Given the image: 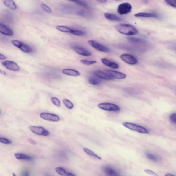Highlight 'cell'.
I'll return each instance as SVG.
<instances>
[{"instance_id": "cell-19", "label": "cell", "mask_w": 176, "mask_h": 176, "mask_svg": "<svg viewBox=\"0 0 176 176\" xmlns=\"http://www.w3.org/2000/svg\"><path fill=\"white\" fill-rule=\"evenodd\" d=\"M104 15L107 19L111 21L120 22L122 21L121 18L112 14L106 12L104 13Z\"/></svg>"}, {"instance_id": "cell-42", "label": "cell", "mask_w": 176, "mask_h": 176, "mask_svg": "<svg viewBox=\"0 0 176 176\" xmlns=\"http://www.w3.org/2000/svg\"><path fill=\"white\" fill-rule=\"evenodd\" d=\"M173 175H174L170 174H167L165 175V176H173Z\"/></svg>"}, {"instance_id": "cell-38", "label": "cell", "mask_w": 176, "mask_h": 176, "mask_svg": "<svg viewBox=\"0 0 176 176\" xmlns=\"http://www.w3.org/2000/svg\"><path fill=\"white\" fill-rule=\"evenodd\" d=\"M6 58H6L5 56L1 54H0V59H1V60H5L6 59Z\"/></svg>"}, {"instance_id": "cell-6", "label": "cell", "mask_w": 176, "mask_h": 176, "mask_svg": "<svg viewBox=\"0 0 176 176\" xmlns=\"http://www.w3.org/2000/svg\"><path fill=\"white\" fill-rule=\"evenodd\" d=\"M29 128L32 133L37 135L47 136L50 135L49 132L43 127L30 126Z\"/></svg>"}, {"instance_id": "cell-13", "label": "cell", "mask_w": 176, "mask_h": 176, "mask_svg": "<svg viewBox=\"0 0 176 176\" xmlns=\"http://www.w3.org/2000/svg\"><path fill=\"white\" fill-rule=\"evenodd\" d=\"M102 169L104 172L108 175L112 176L119 175L118 171L112 167L108 165L104 166Z\"/></svg>"}, {"instance_id": "cell-7", "label": "cell", "mask_w": 176, "mask_h": 176, "mask_svg": "<svg viewBox=\"0 0 176 176\" xmlns=\"http://www.w3.org/2000/svg\"><path fill=\"white\" fill-rule=\"evenodd\" d=\"M120 58L123 61L126 63L131 65H133L137 64L138 62V61L135 56L128 54H122Z\"/></svg>"}, {"instance_id": "cell-36", "label": "cell", "mask_w": 176, "mask_h": 176, "mask_svg": "<svg viewBox=\"0 0 176 176\" xmlns=\"http://www.w3.org/2000/svg\"><path fill=\"white\" fill-rule=\"evenodd\" d=\"M144 172L148 174V175L154 176H158V175L156 173L154 172L151 170H150L149 169H145L144 170Z\"/></svg>"}, {"instance_id": "cell-15", "label": "cell", "mask_w": 176, "mask_h": 176, "mask_svg": "<svg viewBox=\"0 0 176 176\" xmlns=\"http://www.w3.org/2000/svg\"><path fill=\"white\" fill-rule=\"evenodd\" d=\"M94 74L100 79L108 80H112L114 79L110 76L109 75H108L107 73L102 71H96L94 72Z\"/></svg>"}, {"instance_id": "cell-1", "label": "cell", "mask_w": 176, "mask_h": 176, "mask_svg": "<svg viewBox=\"0 0 176 176\" xmlns=\"http://www.w3.org/2000/svg\"><path fill=\"white\" fill-rule=\"evenodd\" d=\"M115 28L121 34L133 35L137 34L138 31L133 25L126 24H120L116 25Z\"/></svg>"}, {"instance_id": "cell-17", "label": "cell", "mask_w": 176, "mask_h": 176, "mask_svg": "<svg viewBox=\"0 0 176 176\" xmlns=\"http://www.w3.org/2000/svg\"><path fill=\"white\" fill-rule=\"evenodd\" d=\"M134 16L136 17L155 18L159 17L158 14L154 13H146V12H140V13L135 14Z\"/></svg>"}, {"instance_id": "cell-18", "label": "cell", "mask_w": 176, "mask_h": 176, "mask_svg": "<svg viewBox=\"0 0 176 176\" xmlns=\"http://www.w3.org/2000/svg\"><path fill=\"white\" fill-rule=\"evenodd\" d=\"M1 1L6 7L10 9L15 10L17 9V6L13 0H1Z\"/></svg>"}, {"instance_id": "cell-5", "label": "cell", "mask_w": 176, "mask_h": 176, "mask_svg": "<svg viewBox=\"0 0 176 176\" xmlns=\"http://www.w3.org/2000/svg\"><path fill=\"white\" fill-rule=\"evenodd\" d=\"M132 9L131 4L128 3H124L119 5L117 8V12L120 15L126 14L130 12Z\"/></svg>"}, {"instance_id": "cell-27", "label": "cell", "mask_w": 176, "mask_h": 176, "mask_svg": "<svg viewBox=\"0 0 176 176\" xmlns=\"http://www.w3.org/2000/svg\"><path fill=\"white\" fill-rule=\"evenodd\" d=\"M56 172L60 175H66L67 172L62 167H56Z\"/></svg>"}, {"instance_id": "cell-31", "label": "cell", "mask_w": 176, "mask_h": 176, "mask_svg": "<svg viewBox=\"0 0 176 176\" xmlns=\"http://www.w3.org/2000/svg\"><path fill=\"white\" fill-rule=\"evenodd\" d=\"M69 1L74 2L78 5L84 6V7H87L88 6L87 4L84 2L80 1V0H69Z\"/></svg>"}, {"instance_id": "cell-24", "label": "cell", "mask_w": 176, "mask_h": 176, "mask_svg": "<svg viewBox=\"0 0 176 176\" xmlns=\"http://www.w3.org/2000/svg\"><path fill=\"white\" fill-rule=\"evenodd\" d=\"M84 151L88 155H89V156L93 157L94 158H95L96 159H98L99 160H101L102 158L101 157L98 156L95 153H94V152L92 151L91 150H89V149L86 148H83Z\"/></svg>"}, {"instance_id": "cell-33", "label": "cell", "mask_w": 176, "mask_h": 176, "mask_svg": "<svg viewBox=\"0 0 176 176\" xmlns=\"http://www.w3.org/2000/svg\"><path fill=\"white\" fill-rule=\"evenodd\" d=\"M165 1L169 5L176 8V0H165Z\"/></svg>"}, {"instance_id": "cell-43", "label": "cell", "mask_w": 176, "mask_h": 176, "mask_svg": "<svg viewBox=\"0 0 176 176\" xmlns=\"http://www.w3.org/2000/svg\"><path fill=\"white\" fill-rule=\"evenodd\" d=\"M13 175L14 176H16V175L15 174H14V173H13Z\"/></svg>"}, {"instance_id": "cell-9", "label": "cell", "mask_w": 176, "mask_h": 176, "mask_svg": "<svg viewBox=\"0 0 176 176\" xmlns=\"http://www.w3.org/2000/svg\"><path fill=\"white\" fill-rule=\"evenodd\" d=\"M40 116L44 120L52 122H58L60 120V117L57 115L48 113H41Z\"/></svg>"}, {"instance_id": "cell-40", "label": "cell", "mask_w": 176, "mask_h": 176, "mask_svg": "<svg viewBox=\"0 0 176 176\" xmlns=\"http://www.w3.org/2000/svg\"><path fill=\"white\" fill-rule=\"evenodd\" d=\"M66 176H75V175L72 173L67 172Z\"/></svg>"}, {"instance_id": "cell-16", "label": "cell", "mask_w": 176, "mask_h": 176, "mask_svg": "<svg viewBox=\"0 0 176 176\" xmlns=\"http://www.w3.org/2000/svg\"><path fill=\"white\" fill-rule=\"evenodd\" d=\"M64 74L69 76L77 77L81 75L79 71L72 69H64L62 71Z\"/></svg>"}, {"instance_id": "cell-22", "label": "cell", "mask_w": 176, "mask_h": 176, "mask_svg": "<svg viewBox=\"0 0 176 176\" xmlns=\"http://www.w3.org/2000/svg\"><path fill=\"white\" fill-rule=\"evenodd\" d=\"M100 78L96 76L89 77L88 81L90 84L93 85H97L99 84L101 82Z\"/></svg>"}, {"instance_id": "cell-14", "label": "cell", "mask_w": 176, "mask_h": 176, "mask_svg": "<svg viewBox=\"0 0 176 176\" xmlns=\"http://www.w3.org/2000/svg\"><path fill=\"white\" fill-rule=\"evenodd\" d=\"M0 32L7 36H12L14 33L13 31L5 25L0 24Z\"/></svg>"}, {"instance_id": "cell-8", "label": "cell", "mask_w": 176, "mask_h": 176, "mask_svg": "<svg viewBox=\"0 0 176 176\" xmlns=\"http://www.w3.org/2000/svg\"><path fill=\"white\" fill-rule=\"evenodd\" d=\"M89 45L98 51L107 53L110 51V49L106 46L102 45L95 40H90L88 41Z\"/></svg>"}, {"instance_id": "cell-4", "label": "cell", "mask_w": 176, "mask_h": 176, "mask_svg": "<svg viewBox=\"0 0 176 176\" xmlns=\"http://www.w3.org/2000/svg\"><path fill=\"white\" fill-rule=\"evenodd\" d=\"M98 107L101 109L110 112H118L120 110V108L118 105L112 103H100L98 104Z\"/></svg>"}, {"instance_id": "cell-44", "label": "cell", "mask_w": 176, "mask_h": 176, "mask_svg": "<svg viewBox=\"0 0 176 176\" xmlns=\"http://www.w3.org/2000/svg\"><path fill=\"white\" fill-rule=\"evenodd\" d=\"M116 1H120V0H116Z\"/></svg>"}, {"instance_id": "cell-23", "label": "cell", "mask_w": 176, "mask_h": 176, "mask_svg": "<svg viewBox=\"0 0 176 176\" xmlns=\"http://www.w3.org/2000/svg\"><path fill=\"white\" fill-rule=\"evenodd\" d=\"M56 28L61 32L69 33L72 34L73 29L69 28L68 27L63 26H57L56 27Z\"/></svg>"}, {"instance_id": "cell-35", "label": "cell", "mask_w": 176, "mask_h": 176, "mask_svg": "<svg viewBox=\"0 0 176 176\" xmlns=\"http://www.w3.org/2000/svg\"><path fill=\"white\" fill-rule=\"evenodd\" d=\"M0 142L6 144H10L12 143V142L9 140L3 138H0Z\"/></svg>"}, {"instance_id": "cell-10", "label": "cell", "mask_w": 176, "mask_h": 176, "mask_svg": "<svg viewBox=\"0 0 176 176\" xmlns=\"http://www.w3.org/2000/svg\"><path fill=\"white\" fill-rule=\"evenodd\" d=\"M2 64L8 70L18 72L20 70V67L16 63L11 61H6L2 62Z\"/></svg>"}, {"instance_id": "cell-29", "label": "cell", "mask_w": 176, "mask_h": 176, "mask_svg": "<svg viewBox=\"0 0 176 176\" xmlns=\"http://www.w3.org/2000/svg\"><path fill=\"white\" fill-rule=\"evenodd\" d=\"M51 101L54 105L60 107L61 106V102L60 100L58 98L55 97H52L51 98Z\"/></svg>"}, {"instance_id": "cell-11", "label": "cell", "mask_w": 176, "mask_h": 176, "mask_svg": "<svg viewBox=\"0 0 176 176\" xmlns=\"http://www.w3.org/2000/svg\"><path fill=\"white\" fill-rule=\"evenodd\" d=\"M105 72L113 79H123L126 77V74L123 73L118 72V71L106 70L105 71Z\"/></svg>"}, {"instance_id": "cell-37", "label": "cell", "mask_w": 176, "mask_h": 176, "mask_svg": "<svg viewBox=\"0 0 176 176\" xmlns=\"http://www.w3.org/2000/svg\"><path fill=\"white\" fill-rule=\"evenodd\" d=\"M28 141L31 144H33V145H35V144H36V142H35L34 140H33L31 139H28Z\"/></svg>"}, {"instance_id": "cell-34", "label": "cell", "mask_w": 176, "mask_h": 176, "mask_svg": "<svg viewBox=\"0 0 176 176\" xmlns=\"http://www.w3.org/2000/svg\"><path fill=\"white\" fill-rule=\"evenodd\" d=\"M170 119L171 122L176 124V113L172 114L170 116Z\"/></svg>"}, {"instance_id": "cell-39", "label": "cell", "mask_w": 176, "mask_h": 176, "mask_svg": "<svg viewBox=\"0 0 176 176\" xmlns=\"http://www.w3.org/2000/svg\"><path fill=\"white\" fill-rule=\"evenodd\" d=\"M96 1L102 3H105L107 1V0H96Z\"/></svg>"}, {"instance_id": "cell-26", "label": "cell", "mask_w": 176, "mask_h": 176, "mask_svg": "<svg viewBox=\"0 0 176 176\" xmlns=\"http://www.w3.org/2000/svg\"><path fill=\"white\" fill-rule=\"evenodd\" d=\"M63 102L66 107L69 109H72L74 107L72 102L68 99H64L63 100Z\"/></svg>"}, {"instance_id": "cell-12", "label": "cell", "mask_w": 176, "mask_h": 176, "mask_svg": "<svg viewBox=\"0 0 176 176\" xmlns=\"http://www.w3.org/2000/svg\"><path fill=\"white\" fill-rule=\"evenodd\" d=\"M72 49L77 53L80 55L86 56H91L92 53L88 50L81 46L75 45L72 47Z\"/></svg>"}, {"instance_id": "cell-25", "label": "cell", "mask_w": 176, "mask_h": 176, "mask_svg": "<svg viewBox=\"0 0 176 176\" xmlns=\"http://www.w3.org/2000/svg\"><path fill=\"white\" fill-rule=\"evenodd\" d=\"M145 155L147 158L150 160L155 161V162H158L160 160L159 157L156 154L146 153Z\"/></svg>"}, {"instance_id": "cell-41", "label": "cell", "mask_w": 176, "mask_h": 176, "mask_svg": "<svg viewBox=\"0 0 176 176\" xmlns=\"http://www.w3.org/2000/svg\"><path fill=\"white\" fill-rule=\"evenodd\" d=\"M1 74H3V75H6V72H5V71H3L1 70Z\"/></svg>"}, {"instance_id": "cell-20", "label": "cell", "mask_w": 176, "mask_h": 176, "mask_svg": "<svg viewBox=\"0 0 176 176\" xmlns=\"http://www.w3.org/2000/svg\"><path fill=\"white\" fill-rule=\"evenodd\" d=\"M101 61L104 64L111 68L117 69L119 68V66L118 64L106 58H102Z\"/></svg>"}, {"instance_id": "cell-32", "label": "cell", "mask_w": 176, "mask_h": 176, "mask_svg": "<svg viewBox=\"0 0 176 176\" xmlns=\"http://www.w3.org/2000/svg\"><path fill=\"white\" fill-rule=\"evenodd\" d=\"M72 34L77 36H83L85 35V33L82 31L74 29Z\"/></svg>"}, {"instance_id": "cell-3", "label": "cell", "mask_w": 176, "mask_h": 176, "mask_svg": "<svg viewBox=\"0 0 176 176\" xmlns=\"http://www.w3.org/2000/svg\"><path fill=\"white\" fill-rule=\"evenodd\" d=\"M122 124L123 126L131 130L135 131L142 133H149V132L146 129L139 125L127 122H123Z\"/></svg>"}, {"instance_id": "cell-28", "label": "cell", "mask_w": 176, "mask_h": 176, "mask_svg": "<svg viewBox=\"0 0 176 176\" xmlns=\"http://www.w3.org/2000/svg\"><path fill=\"white\" fill-rule=\"evenodd\" d=\"M80 62L82 63L87 65H91L95 64L97 62L95 61H88L86 60H81Z\"/></svg>"}, {"instance_id": "cell-2", "label": "cell", "mask_w": 176, "mask_h": 176, "mask_svg": "<svg viewBox=\"0 0 176 176\" xmlns=\"http://www.w3.org/2000/svg\"><path fill=\"white\" fill-rule=\"evenodd\" d=\"M11 43L15 47L19 48L22 51L27 54L32 53L33 50L32 48L23 42L17 40L11 41Z\"/></svg>"}, {"instance_id": "cell-30", "label": "cell", "mask_w": 176, "mask_h": 176, "mask_svg": "<svg viewBox=\"0 0 176 176\" xmlns=\"http://www.w3.org/2000/svg\"><path fill=\"white\" fill-rule=\"evenodd\" d=\"M41 7L44 11L46 12L49 13H51L52 11L51 8L49 7L47 5H46V4L44 3H42L41 4Z\"/></svg>"}, {"instance_id": "cell-21", "label": "cell", "mask_w": 176, "mask_h": 176, "mask_svg": "<svg viewBox=\"0 0 176 176\" xmlns=\"http://www.w3.org/2000/svg\"><path fill=\"white\" fill-rule=\"evenodd\" d=\"M16 158L19 160L32 161L33 160L32 157L25 154L22 153H16L14 154Z\"/></svg>"}]
</instances>
